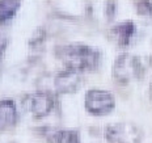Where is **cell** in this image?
I'll list each match as a JSON object with an SVG mask.
<instances>
[{
	"instance_id": "3",
	"label": "cell",
	"mask_w": 152,
	"mask_h": 143,
	"mask_svg": "<svg viewBox=\"0 0 152 143\" xmlns=\"http://www.w3.org/2000/svg\"><path fill=\"white\" fill-rule=\"evenodd\" d=\"M104 136L109 143H140L142 130L131 122H117L106 126Z\"/></svg>"
},
{
	"instance_id": "6",
	"label": "cell",
	"mask_w": 152,
	"mask_h": 143,
	"mask_svg": "<svg viewBox=\"0 0 152 143\" xmlns=\"http://www.w3.org/2000/svg\"><path fill=\"white\" fill-rule=\"evenodd\" d=\"M135 33H137V25L132 21H123L110 28L107 32V37L114 45L123 47L130 45Z\"/></svg>"
},
{
	"instance_id": "8",
	"label": "cell",
	"mask_w": 152,
	"mask_h": 143,
	"mask_svg": "<svg viewBox=\"0 0 152 143\" xmlns=\"http://www.w3.org/2000/svg\"><path fill=\"white\" fill-rule=\"evenodd\" d=\"M0 118H1V128L7 129L11 128L17 121V110H16V105L12 100L9 98H4L1 101V108H0Z\"/></svg>"
},
{
	"instance_id": "7",
	"label": "cell",
	"mask_w": 152,
	"mask_h": 143,
	"mask_svg": "<svg viewBox=\"0 0 152 143\" xmlns=\"http://www.w3.org/2000/svg\"><path fill=\"white\" fill-rule=\"evenodd\" d=\"M81 83V76L79 72L66 70V71L59 72L54 79V85L56 91L61 93H69L77 89V87Z\"/></svg>"
},
{
	"instance_id": "12",
	"label": "cell",
	"mask_w": 152,
	"mask_h": 143,
	"mask_svg": "<svg viewBox=\"0 0 152 143\" xmlns=\"http://www.w3.org/2000/svg\"><path fill=\"white\" fill-rule=\"evenodd\" d=\"M150 98L152 100V83L150 84Z\"/></svg>"
},
{
	"instance_id": "11",
	"label": "cell",
	"mask_w": 152,
	"mask_h": 143,
	"mask_svg": "<svg viewBox=\"0 0 152 143\" xmlns=\"http://www.w3.org/2000/svg\"><path fill=\"white\" fill-rule=\"evenodd\" d=\"M135 7L139 15L142 16H152V3L151 1H138Z\"/></svg>"
},
{
	"instance_id": "1",
	"label": "cell",
	"mask_w": 152,
	"mask_h": 143,
	"mask_svg": "<svg viewBox=\"0 0 152 143\" xmlns=\"http://www.w3.org/2000/svg\"><path fill=\"white\" fill-rule=\"evenodd\" d=\"M58 56L67 70L76 72L97 68L101 60V53L99 50L83 43L62 46L58 50Z\"/></svg>"
},
{
	"instance_id": "2",
	"label": "cell",
	"mask_w": 152,
	"mask_h": 143,
	"mask_svg": "<svg viewBox=\"0 0 152 143\" xmlns=\"http://www.w3.org/2000/svg\"><path fill=\"white\" fill-rule=\"evenodd\" d=\"M143 65L138 56L132 54L125 53L121 54L113 65V78L115 81L122 84L131 83L134 80H139L143 75Z\"/></svg>"
},
{
	"instance_id": "5",
	"label": "cell",
	"mask_w": 152,
	"mask_h": 143,
	"mask_svg": "<svg viewBox=\"0 0 152 143\" xmlns=\"http://www.w3.org/2000/svg\"><path fill=\"white\" fill-rule=\"evenodd\" d=\"M54 96L47 92H34L24 98V108L34 117H45L54 108Z\"/></svg>"
},
{
	"instance_id": "9",
	"label": "cell",
	"mask_w": 152,
	"mask_h": 143,
	"mask_svg": "<svg viewBox=\"0 0 152 143\" xmlns=\"http://www.w3.org/2000/svg\"><path fill=\"white\" fill-rule=\"evenodd\" d=\"M49 143H80L77 131L74 130H51L49 134H46Z\"/></svg>"
},
{
	"instance_id": "4",
	"label": "cell",
	"mask_w": 152,
	"mask_h": 143,
	"mask_svg": "<svg viewBox=\"0 0 152 143\" xmlns=\"http://www.w3.org/2000/svg\"><path fill=\"white\" fill-rule=\"evenodd\" d=\"M84 105L85 109L91 114L104 116V114H107L114 108L115 100H114L113 95L107 91L91 89L85 95Z\"/></svg>"
},
{
	"instance_id": "10",
	"label": "cell",
	"mask_w": 152,
	"mask_h": 143,
	"mask_svg": "<svg viewBox=\"0 0 152 143\" xmlns=\"http://www.w3.org/2000/svg\"><path fill=\"white\" fill-rule=\"evenodd\" d=\"M1 5V20L7 21L12 18L16 13V11L20 7V1H15V0H4L0 3Z\"/></svg>"
}]
</instances>
